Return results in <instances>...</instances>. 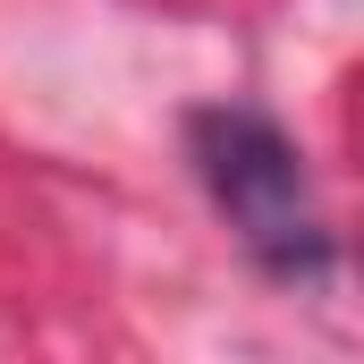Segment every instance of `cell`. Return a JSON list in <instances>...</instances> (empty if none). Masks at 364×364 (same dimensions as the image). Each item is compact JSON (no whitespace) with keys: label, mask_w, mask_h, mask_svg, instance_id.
<instances>
[{"label":"cell","mask_w":364,"mask_h":364,"mask_svg":"<svg viewBox=\"0 0 364 364\" xmlns=\"http://www.w3.org/2000/svg\"><path fill=\"white\" fill-rule=\"evenodd\" d=\"M195 144V170L212 186L220 220L246 237V255L279 279H322L331 272V220L305 186L296 144L279 136L263 110H195L186 127Z\"/></svg>","instance_id":"cell-1"}]
</instances>
